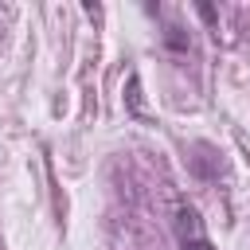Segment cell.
Here are the masks:
<instances>
[{"label": "cell", "mask_w": 250, "mask_h": 250, "mask_svg": "<svg viewBox=\"0 0 250 250\" xmlns=\"http://www.w3.org/2000/svg\"><path fill=\"white\" fill-rule=\"evenodd\" d=\"M172 230H176L180 250H215V246H211V238H207V230H203V219H199V211H195L191 203H184V207L176 211Z\"/></svg>", "instance_id": "1"}, {"label": "cell", "mask_w": 250, "mask_h": 250, "mask_svg": "<svg viewBox=\"0 0 250 250\" xmlns=\"http://www.w3.org/2000/svg\"><path fill=\"white\" fill-rule=\"evenodd\" d=\"M164 43H168L172 51H188V35H184V31H180L176 23H172V27L164 31Z\"/></svg>", "instance_id": "2"}]
</instances>
